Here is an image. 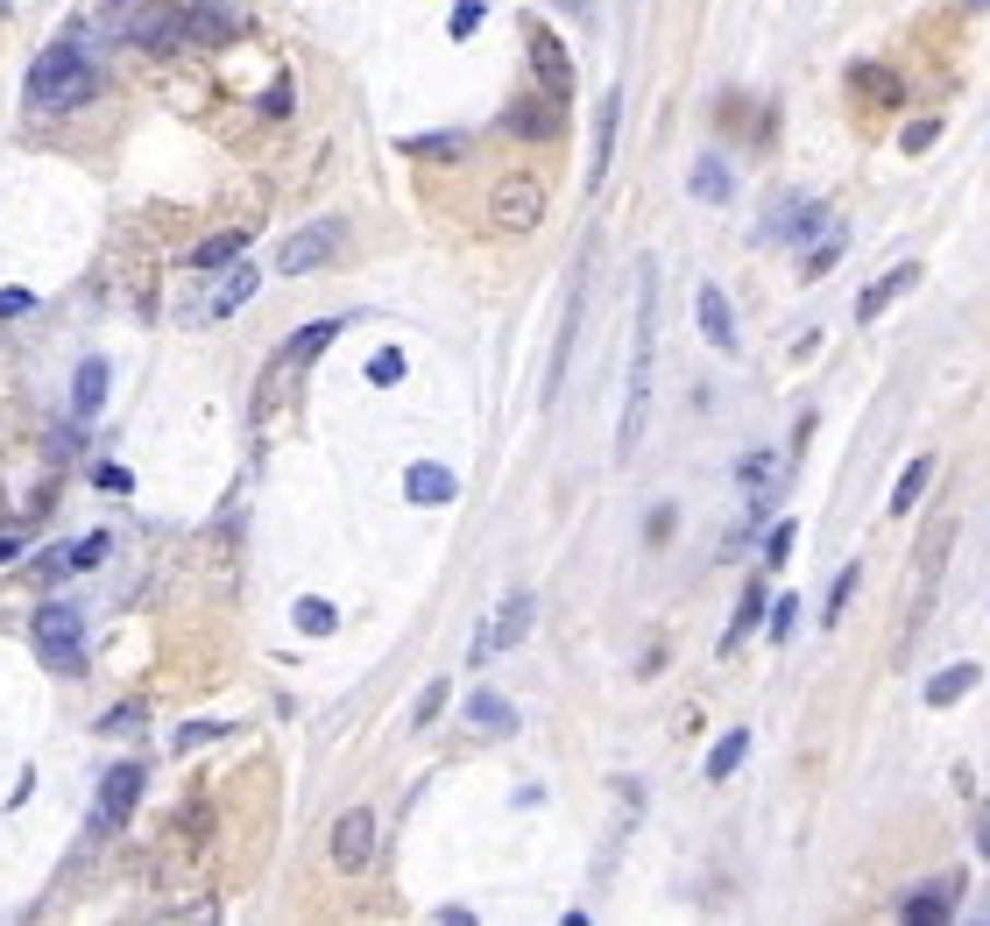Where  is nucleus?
<instances>
[{"label":"nucleus","instance_id":"nucleus-34","mask_svg":"<svg viewBox=\"0 0 990 926\" xmlns=\"http://www.w3.org/2000/svg\"><path fill=\"white\" fill-rule=\"evenodd\" d=\"M941 142V121H934V114H927V121H912L906 134H898V149H906V156H920V149H934Z\"/></svg>","mask_w":990,"mask_h":926},{"label":"nucleus","instance_id":"nucleus-7","mask_svg":"<svg viewBox=\"0 0 990 926\" xmlns=\"http://www.w3.org/2000/svg\"><path fill=\"white\" fill-rule=\"evenodd\" d=\"M375 863V814L368 806H354V814H340L333 820V870H368Z\"/></svg>","mask_w":990,"mask_h":926},{"label":"nucleus","instance_id":"nucleus-1","mask_svg":"<svg viewBox=\"0 0 990 926\" xmlns=\"http://www.w3.org/2000/svg\"><path fill=\"white\" fill-rule=\"evenodd\" d=\"M651 361H658V262H637V347H629V396H623V425H616V460H629L644 439Z\"/></svg>","mask_w":990,"mask_h":926},{"label":"nucleus","instance_id":"nucleus-22","mask_svg":"<svg viewBox=\"0 0 990 926\" xmlns=\"http://www.w3.org/2000/svg\"><path fill=\"white\" fill-rule=\"evenodd\" d=\"M849 85H857V93H870L877 107H898V99H906L898 71H884V64H857V71H849Z\"/></svg>","mask_w":990,"mask_h":926},{"label":"nucleus","instance_id":"nucleus-8","mask_svg":"<svg viewBox=\"0 0 990 926\" xmlns=\"http://www.w3.org/2000/svg\"><path fill=\"white\" fill-rule=\"evenodd\" d=\"M523 43H531L538 85H545L552 99H574V57H566V43L552 36V28H538V22H531V36H523Z\"/></svg>","mask_w":990,"mask_h":926},{"label":"nucleus","instance_id":"nucleus-37","mask_svg":"<svg viewBox=\"0 0 990 926\" xmlns=\"http://www.w3.org/2000/svg\"><path fill=\"white\" fill-rule=\"evenodd\" d=\"M439 708H446V679H432L425 693H417V708H411V728H425V722H432V714H439Z\"/></svg>","mask_w":990,"mask_h":926},{"label":"nucleus","instance_id":"nucleus-40","mask_svg":"<svg viewBox=\"0 0 990 926\" xmlns=\"http://www.w3.org/2000/svg\"><path fill=\"white\" fill-rule=\"evenodd\" d=\"M792 537H800V531H792V524H778L771 537H764V559H771V566H786V559H792Z\"/></svg>","mask_w":990,"mask_h":926},{"label":"nucleus","instance_id":"nucleus-33","mask_svg":"<svg viewBox=\"0 0 990 926\" xmlns=\"http://www.w3.org/2000/svg\"><path fill=\"white\" fill-rule=\"evenodd\" d=\"M849 594H857V566H842V573H835V587H828V608H821V616H828V622H842Z\"/></svg>","mask_w":990,"mask_h":926},{"label":"nucleus","instance_id":"nucleus-35","mask_svg":"<svg viewBox=\"0 0 990 926\" xmlns=\"http://www.w3.org/2000/svg\"><path fill=\"white\" fill-rule=\"evenodd\" d=\"M368 382H375V390H389V382H403V354H397V347H382V354H375V361H368Z\"/></svg>","mask_w":990,"mask_h":926},{"label":"nucleus","instance_id":"nucleus-31","mask_svg":"<svg viewBox=\"0 0 990 926\" xmlns=\"http://www.w3.org/2000/svg\"><path fill=\"white\" fill-rule=\"evenodd\" d=\"M750 622H764V587H750V594H743V608H736V622H729L722 651H729V644H743V630H750Z\"/></svg>","mask_w":990,"mask_h":926},{"label":"nucleus","instance_id":"nucleus-46","mask_svg":"<svg viewBox=\"0 0 990 926\" xmlns=\"http://www.w3.org/2000/svg\"><path fill=\"white\" fill-rule=\"evenodd\" d=\"M977 848H983V856H990V799L977 806Z\"/></svg>","mask_w":990,"mask_h":926},{"label":"nucleus","instance_id":"nucleus-23","mask_svg":"<svg viewBox=\"0 0 990 926\" xmlns=\"http://www.w3.org/2000/svg\"><path fill=\"white\" fill-rule=\"evenodd\" d=\"M729 191H736V177H729V163H722V156H700V163H694V199H708V205H729Z\"/></svg>","mask_w":990,"mask_h":926},{"label":"nucleus","instance_id":"nucleus-25","mask_svg":"<svg viewBox=\"0 0 990 926\" xmlns=\"http://www.w3.org/2000/svg\"><path fill=\"white\" fill-rule=\"evenodd\" d=\"M898 913H906V919H927V926L948 919V913H955V885H927V891H912V899L898 905Z\"/></svg>","mask_w":990,"mask_h":926},{"label":"nucleus","instance_id":"nucleus-19","mask_svg":"<svg viewBox=\"0 0 990 926\" xmlns=\"http://www.w3.org/2000/svg\"><path fill=\"white\" fill-rule=\"evenodd\" d=\"M255 283H262V269H248L241 256H234V262H227V283L213 290V319H234V311L255 297Z\"/></svg>","mask_w":990,"mask_h":926},{"label":"nucleus","instance_id":"nucleus-26","mask_svg":"<svg viewBox=\"0 0 990 926\" xmlns=\"http://www.w3.org/2000/svg\"><path fill=\"white\" fill-rule=\"evenodd\" d=\"M927 482H934V460H927V453H920V460H912V467H906V474H898V488H892V517H906V510H912V502H920V496H927Z\"/></svg>","mask_w":990,"mask_h":926},{"label":"nucleus","instance_id":"nucleus-48","mask_svg":"<svg viewBox=\"0 0 990 926\" xmlns=\"http://www.w3.org/2000/svg\"><path fill=\"white\" fill-rule=\"evenodd\" d=\"M977 919H990V899H983V905H977Z\"/></svg>","mask_w":990,"mask_h":926},{"label":"nucleus","instance_id":"nucleus-21","mask_svg":"<svg viewBox=\"0 0 990 926\" xmlns=\"http://www.w3.org/2000/svg\"><path fill=\"white\" fill-rule=\"evenodd\" d=\"M107 382H114L107 361H85V368H79V390H71V411H79V417H99V403H107Z\"/></svg>","mask_w":990,"mask_h":926},{"label":"nucleus","instance_id":"nucleus-16","mask_svg":"<svg viewBox=\"0 0 990 926\" xmlns=\"http://www.w3.org/2000/svg\"><path fill=\"white\" fill-rule=\"evenodd\" d=\"M616 121H623V93H609L602 114H594V156H588V185H594V191H602L609 156H616Z\"/></svg>","mask_w":990,"mask_h":926},{"label":"nucleus","instance_id":"nucleus-3","mask_svg":"<svg viewBox=\"0 0 990 926\" xmlns=\"http://www.w3.org/2000/svg\"><path fill=\"white\" fill-rule=\"evenodd\" d=\"M36 651H43V665H50V672L79 679V672H85V616L71 602H50L36 616Z\"/></svg>","mask_w":990,"mask_h":926},{"label":"nucleus","instance_id":"nucleus-17","mask_svg":"<svg viewBox=\"0 0 990 926\" xmlns=\"http://www.w3.org/2000/svg\"><path fill=\"white\" fill-rule=\"evenodd\" d=\"M566 121V99H531V107H509V134H523V142H545V134H559Z\"/></svg>","mask_w":990,"mask_h":926},{"label":"nucleus","instance_id":"nucleus-20","mask_svg":"<svg viewBox=\"0 0 990 926\" xmlns=\"http://www.w3.org/2000/svg\"><path fill=\"white\" fill-rule=\"evenodd\" d=\"M468 722L482 728V736H509V728H517V708H509L503 693H474L468 700Z\"/></svg>","mask_w":990,"mask_h":926},{"label":"nucleus","instance_id":"nucleus-24","mask_svg":"<svg viewBox=\"0 0 990 926\" xmlns=\"http://www.w3.org/2000/svg\"><path fill=\"white\" fill-rule=\"evenodd\" d=\"M977 686V665H948V672H934L927 679V708H955V700Z\"/></svg>","mask_w":990,"mask_h":926},{"label":"nucleus","instance_id":"nucleus-11","mask_svg":"<svg viewBox=\"0 0 990 926\" xmlns=\"http://www.w3.org/2000/svg\"><path fill=\"white\" fill-rule=\"evenodd\" d=\"M948 545H955V517H934L920 537V559H912V587H920V602H934V580L941 566H948Z\"/></svg>","mask_w":990,"mask_h":926},{"label":"nucleus","instance_id":"nucleus-45","mask_svg":"<svg viewBox=\"0 0 990 926\" xmlns=\"http://www.w3.org/2000/svg\"><path fill=\"white\" fill-rule=\"evenodd\" d=\"M262 114H291V85H283V79H276V85H269V99H262Z\"/></svg>","mask_w":990,"mask_h":926},{"label":"nucleus","instance_id":"nucleus-49","mask_svg":"<svg viewBox=\"0 0 990 926\" xmlns=\"http://www.w3.org/2000/svg\"><path fill=\"white\" fill-rule=\"evenodd\" d=\"M969 8H990V0H969Z\"/></svg>","mask_w":990,"mask_h":926},{"label":"nucleus","instance_id":"nucleus-38","mask_svg":"<svg viewBox=\"0 0 990 926\" xmlns=\"http://www.w3.org/2000/svg\"><path fill=\"white\" fill-rule=\"evenodd\" d=\"M107 551H114V537H107V531H93V537H85L79 551H71V566H99V559H107Z\"/></svg>","mask_w":990,"mask_h":926},{"label":"nucleus","instance_id":"nucleus-36","mask_svg":"<svg viewBox=\"0 0 990 926\" xmlns=\"http://www.w3.org/2000/svg\"><path fill=\"white\" fill-rule=\"evenodd\" d=\"M764 608H771V637L786 644V637H792V622H800V602H792V594H778V602H764Z\"/></svg>","mask_w":990,"mask_h":926},{"label":"nucleus","instance_id":"nucleus-44","mask_svg":"<svg viewBox=\"0 0 990 926\" xmlns=\"http://www.w3.org/2000/svg\"><path fill=\"white\" fill-rule=\"evenodd\" d=\"M99 728H121V736H128V728H142V708H114V714H107V722H99Z\"/></svg>","mask_w":990,"mask_h":926},{"label":"nucleus","instance_id":"nucleus-39","mask_svg":"<svg viewBox=\"0 0 990 926\" xmlns=\"http://www.w3.org/2000/svg\"><path fill=\"white\" fill-rule=\"evenodd\" d=\"M93 482H99V488H114V496H128V488H134V474H128V467H114V460H99V467H93Z\"/></svg>","mask_w":990,"mask_h":926},{"label":"nucleus","instance_id":"nucleus-28","mask_svg":"<svg viewBox=\"0 0 990 926\" xmlns=\"http://www.w3.org/2000/svg\"><path fill=\"white\" fill-rule=\"evenodd\" d=\"M248 248V227H227V234H213V241L199 248V256H191V269H227L234 256H241Z\"/></svg>","mask_w":990,"mask_h":926},{"label":"nucleus","instance_id":"nucleus-30","mask_svg":"<svg viewBox=\"0 0 990 926\" xmlns=\"http://www.w3.org/2000/svg\"><path fill=\"white\" fill-rule=\"evenodd\" d=\"M743 757H750V728H729V736L708 750V779H729V771H736Z\"/></svg>","mask_w":990,"mask_h":926},{"label":"nucleus","instance_id":"nucleus-5","mask_svg":"<svg viewBox=\"0 0 990 926\" xmlns=\"http://www.w3.org/2000/svg\"><path fill=\"white\" fill-rule=\"evenodd\" d=\"M531 616H538V602H531V594H509V602H503V608H495V616L482 622V637H474V651H468V658H474V665H488L495 651L523 644V630H531Z\"/></svg>","mask_w":990,"mask_h":926},{"label":"nucleus","instance_id":"nucleus-18","mask_svg":"<svg viewBox=\"0 0 990 926\" xmlns=\"http://www.w3.org/2000/svg\"><path fill=\"white\" fill-rule=\"evenodd\" d=\"M736 474H743V488H750V517H764V502H771V488H778V474H786V460H778V453H750Z\"/></svg>","mask_w":990,"mask_h":926},{"label":"nucleus","instance_id":"nucleus-27","mask_svg":"<svg viewBox=\"0 0 990 926\" xmlns=\"http://www.w3.org/2000/svg\"><path fill=\"white\" fill-rule=\"evenodd\" d=\"M291 616H297V630H305V637H333V630H340V608L326 602V594H305Z\"/></svg>","mask_w":990,"mask_h":926},{"label":"nucleus","instance_id":"nucleus-32","mask_svg":"<svg viewBox=\"0 0 990 926\" xmlns=\"http://www.w3.org/2000/svg\"><path fill=\"white\" fill-rule=\"evenodd\" d=\"M411 156H460L468 149V134H417V142H403Z\"/></svg>","mask_w":990,"mask_h":926},{"label":"nucleus","instance_id":"nucleus-29","mask_svg":"<svg viewBox=\"0 0 990 926\" xmlns=\"http://www.w3.org/2000/svg\"><path fill=\"white\" fill-rule=\"evenodd\" d=\"M842 241H849V234H842V227H835V219H828V227H821V241L806 248L800 276H828V269H835V256H842Z\"/></svg>","mask_w":990,"mask_h":926},{"label":"nucleus","instance_id":"nucleus-14","mask_svg":"<svg viewBox=\"0 0 990 926\" xmlns=\"http://www.w3.org/2000/svg\"><path fill=\"white\" fill-rule=\"evenodd\" d=\"M403 496L425 502V510H439V502L460 496V482H453V467H439V460H417V467L403 474Z\"/></svg>","mask_w":990,"mask_h":926},{"label":"nucleus","instance_id":"nucleus-47","mask_svg":"<svg viewBox=\"0 0 990 926\" xmlns=\"http://www.w3.org/2000/svg\"><path fill=\"white\" fill-rule=\"evenodd\" d=\"M14 551H22V545H14V537H0V566H8V559H14Z\"/></svg>","mask_w":990,"mask_h":926},{"label":"nucleus","instance_id":"nucleus-41","mask_svg":"<svg viewBox=\"0 0 990 926\" xmlns=\"http://www.w3.org/2000/svg\"><path fill=\"white\" fill-rule=\"evenodd\" d=\"M213 736H227V722H191L185 736H177V750H199V743H213Z\"/></svg>","mask_w":990,"mask_h":926},{"label":"nucleus","instance_id":"nucleus-12","mask_svg":"<svg viewBox=\"0 0 990 926\" xmlns=\"http://www.w3.org/2000/svg\"><path fill=\"white\" fill-rule=\"evenodd\" d=\"M912 283H920V262H898V269H884V276H877V283H870V290L857 297V319H863V325H870V319H884V311H892L898 297L912 290Z\"/></svg>","mask_w":990,"mask_h":926},{"label":"nucleus","instance_id":"nucleus-4","mask_svg":"<svg viewBox=\"0 0 990 926\" xmlns=\"http://www.w3.org/2000/svg\"><path fill=\"white\" fill-rule=\"evenodd\" d=\"M340 241H347V234H340V219H311V227H297L291 241L276 248V269H283V276H311L319 262L340 256Z\"/></svg>","mask_w":990,"mask_h":926},{"label":"nucleus","instance_id":"nucleus-15","mask_svg":"<svg viewBox=\"0 0 990 926\" xmlns=\"http://www.w3.org/2000/svg\"><path fill=\"white\" fill-rule=\"evenodd\" d=\"M700 333H708V347H722V354H736V311H729V297L715 290V283H700Z\"/></svg>","mask_w":990,"mask_h":926},{"label":"nucleus","instance_id":"nucleus-9","mask_svg":"<svg viewBox=\"0 0 990 926\" xmlns=\"http://www.w3.org/2000/svg\"><path fill=\"white\" fill-rule=\"evenodd\" d=\"M538 213H545V191H538L531 177H503V185H495V227L523 234V227H538Z\"/></svg>","mask_w":990,"mask_h":926},{"label":"nucleus","instance_id":"nucleus-42","mask_svg":"<svg viewBox=\"0 0 990 926\" xmlns=\"http://www.w3.org/2000/svg\"><path fill=\"white\" fill-rule=\"evenodd\" d=\"M474 28H482V0H460L453 8V36H474Z\"/></svg>","mask_w":990,"mask_h":926},{"label":"nucleus","instance_id":"nucleus-10","mask_svg":"<svg viewBox=\"0 0 990 926\" xmlns=\"http://www.w3.org/2000/svg\"><path fill=\"white\" fill-rule=\"evenodd\" d=\"M134 799H142V764H114L107 779H99V828H128Z\"/></svg>","mask_w":990,"mask_h":926},{"label":"nucleus","instance_id":"nucleus-6","mask_svg":"<svg viewBox=\"0 0 990 926\" xmlns=\"http://www.w3.org/2000/svg\"><path fill=\"white\" fill-rule=\"evenodd\" d=\"M340 333H347V319H311L305 333H291V340L276 347V361H269V382H283V376H297L305 361H319V354L333 347Z\"/></svg>","mask_w":990,"mask_h":926},{"label":"nucleus","instance_id":"nucleus-43","mask_svg":"<svg viewBox=\"0 0 990 926\" xmlns=\"http://www.w3.org/2000/svg\"><path fill=\"white\" fill-rule=\"evenodd\" d=\"M28 305H36V297H28V290H0V319H22Z\"/></svg>","mask_w":990,"mask_h":926},{"label":"nucleus","instance_id":"nucleus-13","mask_svg":"<svg viewBox=\"0 0 990 926\" xmlns=\"http://www.w3.org/2000/svg\"><path fill=\"white\" fill-rule=\"evenodd\" d=\"M821 227H828V213H821V205L778 199V213L764 219V241H806V234H821Z\"/></svg>","mask_w":990,"mask_h":926},{"label":"nucleus","instance_id":"nucleus-2","mask_svg":"<svg viewBox=\"0 0 990 926\" xmlns=\"http://www.w3.org/2000/svg\"><path fill=\"white\" fill-rule=\"evenodd\" d=\"M85 99H99V71L85 64L79 43H50V50L28 64V107L71 114V107H85Z\"/></svg>","mask_w":990,"mask_h":926}]
</instances>
